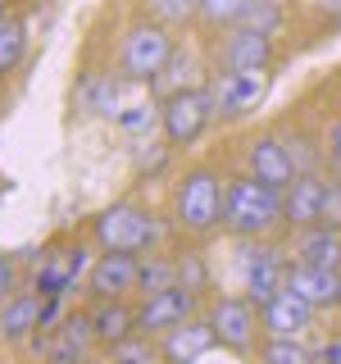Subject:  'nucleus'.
<instances>
[{
	"instance_id": "obj_1",
	"label": "nucleus",
	"mask_w": 341,
	"mask_h": 364,
	"mask_svg": "<svg viewBox=\"0 0 341 364\" xmlns=\"http://www.w3.org/2000/svg\"><path fill=\"white\" fill-rule=\"evenodd\" d=\"M282 223V191L259 182L255 173H242L223 187V228L237 237H259Z\"/></svg>"
},
{
	"instance_id": "obj_2",
	"label": "nucleus",
	"mask_w": 341,
	"mask_h": 364,
	"mask_svg": "<svg viewBox=\"0 0 341 364\" xmlns=\"http://www.w3.org/2000/svg\"><path fill=\"white\" fill-rule=\"evenodd\" d=\"M173 219L182 232H214V228L223 223V182L214 173L210 164H196L187 168V173L178 178L173 187Z\"/></svg>"
},
{
	"instance_id": "obj_3",
	"label": "nucleus",
	"mask_w": 341,
	"mask_h": 364,
	"mask_svg": "<svg viewBox=\"0 0 341 364\" xmlns=\"http://www.w3.org/2000/svg\"><path fill=\"white\" fill-rule=\"evenodd\" d=\"M173 37H168V23L159 18H141L123 32L119 41V73L123 82H155L164 73V64L173 60Z\"/></svg>"
},
{
	"instance_id": "obj_4",
	"label": "nucleus",
	"mask_w": 341,
	"mask_h": 364,
	"mask_svg": "<svg viewBox=\"0 0 341 364\" xmlns=\"http://www.w3.org/2000/svg\"><path fill=\"white\" fill-rule=\"evenodd\" d=\"M91 232H96L100 250H123V255H141V250H151L159 242V223L141 205H128V200L100 210L96 223H91Z\"/></svg>"
},
{
	"instance_id": "obj_5",
	"label": "nucleus",
	"mask_w": 341,
	"mask_h": 364,
	"mask_svg": "<svg viewBox=\"0 0 341 364\" xmlns=\"http://www.w3.org/2000/svg\"><path fill=\"white\" fill-rule=\"evenodd\" d=\"M214 114L219 109H214L210 87H182V91H173V96H164L159 100V128H164V141L168 146L200 141V132L210 128Z\"/></svg>"
},
{
	"instance_id": "obj_6",
	"label": "nucleus",
	"mask_w": 341,
	"mask_h": 364,
	"mask_svg": "<svg viewBox=\"0 0 341 364\" xmlns=\"http://www.w3.org/2000/svg\"><path fill=\"white\" fill-rule=\"evenodd\" d=\"M210 96L223 119L259 109V100L269 96V68H219L210 82Z\"/></svg>"
},
{
	"instance_id": "obj_7",
	"label": "nucleus",
	"mask_w": 341,
	"mask_h": 364,
	"mask_svg": "<svg viewBox=\"0 0 341 364\" xmlns=\"http://www.w3.org/2000/svg\"><path fill=\"white\" fill-rule=\"evenodd\" d=\"M210 328L227 350H250L255 346V301L250 296H219L210 305Z\"/></svg>"
},
{
	"instance_id": "obj_8",
	"label": "nucleus",
	"mask_w": 341,
	"mask_h": 364,
	"mask_svg": "<svg viewBox=\"0 0 341 364\" xmlns=\"http://www.w3.org/2000/svg\"><path fill=\"white\" fill-rule=\"evenodd\" d=\"M214 60H219V68H269L273 64V37L259 28L237 23V28H227L219 37Z\"/></svg>"
},
{
	"instance_id": "obj_9",
	"label": "nucleus",
	"mask_w": 341,
	"mask_h": 364,
	"mask_svg": "<svg viewBox=\"0 0 341 364\" xmlns=\"http://www.w3.org/2000/svg\"><path fill=\"white\" fill-rule=\"evenodd\" d=\"M191 310H196V291L187 287H164V291H151L141 301V310H136V333H168L173 323H182V318H191Z\"/></svg>"
},
{
	"instance_id": "obj_10",
	"label": "nucleus",
	"mask_w": 341,
	"mask_h": 364,
	"mask_svg": "<svg viewBox=\"0 0 341 364\" xmlns=\"http://www.w3.org/2000/svg\"><path fill=\"white\" fill-rule=\"evenodd\" d=\"M282 273H287V264H282V255L273 246H246L242 255V287L255 305H269L273 296L282 291Z\"/></svg>"
},
{
	"instance_id": "obj_11",
	"label": "nucleus",
	"mask_w": 341,
	"mask_h": 364,
	"mask_svg": "<svg viewBox=\"0 0 341 364\" xmlns=\"http://www.w3.org/2000/svg\"><path fill=\"white\" fill-rule=\"evenodd\" d=\"M246 173H255L259 182L282 191L296 178V159L287 151V141L282 136H250L246 141Z\"/></svg>"
},
{
	"instance_id": "obj_12",
	"label": "nucleus",
	"mask_w": 341,
	"mask_h": 364,
	"mask_svg": "<svg viewBox=\"0 0 341 364\" xmlns=\"http://www.w3.org/2000/svg\"><path fill=\"white\" fill-rule=\"evenodd\" d=\"M87 287L96 301H114V296L136 291V255H123V250H105L96 264L87 269Z\"/></svg>"
},
{
	"instance_id": "obj_13",
	"label": "nucleus",
	"mask_w": 341,
	"mask_h": 364,
	"mask_svg": "<svg viewBox=\"0 0 341 364\" xmlns=\"http://www.w3.org/2000/svg\"><path fill=\"white\" fill-rule=\"evenodd\" d=\"M259 318H264L269 337H301L314 323V305L305 296H296L291 287H282L269 305H259Z\"/></svg>"
},
{
	"instance_id": "obj_14",
	"label": "nucleus",
	"mask_w": 341,
	"mask_h": 364,
	"mask_svg": "<svg viewBox=\"0 0 341 364\" xmlns=\"http://www.w3.org/2000/svg\"><path fill=\"white\" fill-rule=\"evenodd\" d=\"M323 210V178L318 173H296L282 187V223L291 228H314Z\"/></svg>"
},
{
	"instance_id": "obj_15",
	"label": "nucleus",
	"mask_w": 341,
	"mask_h": 364,
	"mask_svg": "<svg viewBox=\"0 0 341 364\" xmlns=\"http://www.w3.org/2000/svg\"><path fill=\"white\" fill-rule=\"evenodd\" d=\"M96 333H91V314H68L60 318L50 337H45V364H82Z\"/></svg>"
},
{
	"instance_id": "obj_16",
	"label": "nucleus",
	"mask_w": 341,
	"mask_h": 364,
	"mask_svg": "<svg viewBox=\"0 0 341 364\" xmlns=\"http://www.w3.org/2000/svg\"><path fill=\"white\" fill-rule=\"evenodd\" d=\"M210 346H219V337H214L210 318H182V323H173L164 333V346H159V355H164L168 364H196Z\"/></svg>"
},
{
	"instance_id": "obj_17",
	"label": "nucleus",
	"mask_w": 341,
	"mask_h": 364,
	"mask_svg": "<svg viewBox=\"0 0 341 364\" xmlns=\"http://www.w3.org/2000/svg\"><path fill=\"white\" fill-rule=\"evenodd\" d=\"M296 259L341 273V228H328V223L301 228V237H296Z\"/></svg>"
},
{
	"instance_id": "obj_18",
	"label": "nucleus",
	"mask_w": 341,
	"mask_h": 364,
	"mask_svg": "<svg viewBox=\"0 0 341 364\" xmlns=\"http://www.w3.org/2000/svg\"><path fill=\"white\" fill-rule=\"evenodd\" d=\"M87 273V246H68L60 255H50L37 273V296H64L77 278Z\"/></svg>"
},
{
	"instance_id": "obj_19",
	"label": "nucleus",
	"mask_w": 341,
	"mask_h": 364,
	"mask_svg": "<svg viewBox=\"0 0 341 364\" xmlns=\"http://www.w3.org/2000/svg\"><path fill=\"white\" fill-rule=\"evenodd\" d=\"M282 287H291L296 296H305V301L314 305H337V273L332 269H318V264H296L282 273Z\"/></svg>"
},
{
	"instance_id": "obj_20",
	"label": "nucleus",
	"mask_w": 341,
	"mask_h": 364,
	"mask_svg": "<svg viewBox=\"0 0 341 364\" xmlns=\"http://www.w3.org/2000/svg\"><path fill=\"white\" fill-rule=\"evenodd\" d=\"M91 333H96V341H105V346H119L123 337L136 333V310H128L123 296L100 301L96 310H91Z\"/></svg>"
},
{
	"instance_id": "obj_21",
	"label": "nucleus",
	"mask_w": 341,
	"mask_h": 364,
	"mask_svg": "<svg viewBox=\"0 0 341 364\" xmlns=\"http://www.w3.org/2000/svg\"><path fill=\"white\" fill-rule=\"evenodd\" d=\"M41 328V296L37 291H18L0 305V337L9 341H23L28 333Z\"/></svg>"
},
{
	"instance_id": "obj_22",
	"label": "nucleus",
	"mask_w": 341,
	"mask_h": 364,
	"mask_svg": "<svg viewBox=\"0 0 341 364\" xmlns=\"http://www.w3.org/2000/svg\"><path fill=\"white\" fill-rule=\"evenodd\" d=\"M23 55H28V18L14 14V9H5V14H0V77L14 73L23 64Z\"/></svg>"
},
{
	"instance_id": "obj_23",
	"label": "nucleus",
	"mask_w": 341,
	"mask_h": 364,
	"mask_svg": "<svg viewBox=\"0 0 341 364\" xmlns=\"http://www.w3.org/2000/svg\"><path fill=\"white\" fill-rule=\"evenodd\" d=\"M119 77H100V73H87L82 87H77V96H82L87 109L96 114H109V119H119Z\"/></svg>"
},
{
	"instance_id": "obj_24",
	"label": "nucleus",
	"mask_w": 341,
	"mask_h": 364,
	"mask_svg": "<svg viewBox=\"0 0 341 364\" xmlns=\"http://www.w3.org/2000/svg\"><path fill=\"white\" fill-rule=\"evenodd\" d=\"M173 278H178V264H168V259H136V291L141 296L173 287Z\"/></svg>"
},
{
	"instance_id": "obj_25",
	"label": "nucleus",
	"mask_w": 341,
	"mask_h": 364,
	"mask_svg": "<svg viewBox=\"0 0 341 364\" xmlns=\"http://www.w3.org/2000/svg\"><path fill=\"white\" fill-rule=\"evenodd\" d=\"M246 5L250 0H200V23L205 28H237L242 23V14H246Z\"/></svg>"
},
{
	"instance_id": "obj_26",
	"label": "nucleus",
	"mask_w": 341,
	"mask_h": 364,
	"mask_svg": "<svg viewBox=\"0 0 341 364\" xmlns=\"http://www.w3.org/2000/svg\"><path fill=\"white\" fill-rule=\"evenodd\" d=\"M264 364H314V355L296 337H269L264 341Z\"/></svg>"
},
{
	"instance_id": "obj_27",
	"label": "nucleus",
	"mask_w": 341,
	"mask_h": 364,
	"mask_svg": "<svg viewBox=\"0 0 341 364\" xmlns=\"http://www.w3.org/2000/svg\"><path fill=\"white\" fill-rule=\"evenodd\" d=\"M246 28H259V32H278V23H282V9H278V0H250L246 5V14H242Z\"/></svg>"
},
{
	"instance_id": "obj_28",
	"label": "nucleus",
	"mask_w": 341,
	"mask_h": 364,
	"mask_svg": "<svg viewBox=\"0 0 341 364\" xmlns=\"http://www.w3.org/2000/svg\"><path fill=\"white\" fill-rule=\"evenodd\" d=\"M146 9L159 23H187V18L200 14V0H146Z\"/></svg>"
},
{
	"instance_id": "obj_29",
	"label": "nucleus",
	"mask_w": 341,
	"mask_h": 364,
	"mask_svg": "<svg viewBox=\"0 0 341 364\" xmlns=\"http://www.w3.org/2000/svg\"><path fill=\"white\" fill-rule=\"evenodd\" d=\"M155 119H159V105H155V100H136V105L119 109V119H114V123H119L123 132H146Z\"/></svg>"
},
{
	"instance_id": "obj_30",
	"label": "nucleus",
	"mask_w": 341,
	"mask_h": 364,
	"mask_svg": "<svg viewBox=\"0 0 341 364\" xmlns=\"http://www.w3.org/2000/svg\"><path fill=\"white\" fill-rule=\"evenodd\" d=\"M114 364H155V346L146 337H123L114 346Z\"/></svg>"
},
{
	"instance_id": "obj_31",
	"label": "nucleus",
	"mask_w": 341,
	"mask_h": 364,
	"mask_svg": "<svg viewBox=\"0 0 341 364\" xmlns=\"http://www.w3.org/2000/svg\"><path fill=\"white\" fill-rule=\"evenodd\" d=\"M318 223L341 228V182H323V210H318Z\"/></svg>"
},
{
	"instance_id": "obj_32",
	"label": "nucleus",
	"mask_w": 341,
	"mask_h": 364,
	"mask_svg": "<svg viewBox=\"0 0 341 364\" xmlns=\"http://www.w3.org/2000/svg\"><path fill=\"white\" fill-rule=\"evenodd\" d=\"M178 287H187V291H200V287H205V264H200V255L178 259Z\"/></svg>"
},
{
	"instance_id": "obj_33",
	"label": "nucleus",
	"mask_w": 341,
	"mask_h": 364,
	"mask_svg": "<svg viewBox=\"0 0 341 364\" xmlns=\"http://www.w3.org/2000/svg\"><path fill=\"white\" fill-rule=\"evenodd\" d=\"M323 155L332 159V164H341V119H332V128L323 136Z\"/></svg>"
},
{
	"instance_id": "obj_34",
	"label": "nucleus",
	"mask_w": 341,
	"mask_h": 364,
	"mask_svg": "<svg viewBox=\"0 0 341 364\" xmlns=\"http://www.w3.org/2000/svg\"><path fill=\"white\" fill-rule=\"evenodd\" d=\"M9 291H14V259L0 255V301H9Z\"/></svg>"
},
{
	"instance_id": "obj_35",
	"label": "nucleus",
	"mask_w": 341,
	"mask_h": 364,
	"mask_svg": "<svg viewBox=\"0 0 341 364\" xmlns=\"http://www.w3.org/2000/svg\"><path fill=\"white\" fill-rule=\"evenodd\" d=\"M60 318V296H41V328H50Z\"/></svg>"
},
{
	"instance_id": "obj_36",
	"label": "nucleus",
	"mask_w": 341,
	"mask_h": 364,
	"mask_svg": "<svg viewBox=\"0 0 341 364\" xmlns=\"http://www.w3.org/2000/svg\"><path fill=\"white\" fill-rule=\"evenodd\" d=\"M323 364H341V337H337V341H328V346H323Z\"/></svg>"
},
{
	"instance_id": "obj_37",
	"label": "nucleus",
	"mask_w": 341,
	"mask_h": 364,
	"mask_svg": "<svg viewBox=\"0 0 341 364\" xmlns=\"http://www.w3.org/2000/svg\"><path fill=\"white\" fill-rule=\"evenodd\" d=\"M337 305H341V273H337Z\"/></svg>"
},
{
	"instance_id": "obj_38",
	"label": "nucleus",
	"mask_w": 341,
	"mask_h": 364,
	"mask_svg": "<svg viewBox=\"0 0 341 364\" xmlns=\"http://www.w3.org/2000/svg\"><path fill=\"white\" fill-rule=\"evenodd\" d=\"M0 14H5V0H0Z\"/></svg>"
}]
</instances>
